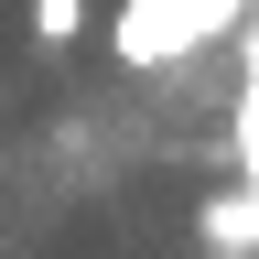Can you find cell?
Wrapping results in <instances>:
<instances>
[{"instance_id":"cell-1","label":"cell","mask_w":259,"mask_h":259,"mask_svg":"<svg viewBox=\"0 0 259 259\" xmlns=\"http://www.w3.org/2000/svg\"><path fill=\"white\" fill-rule=\"evenodd\" d=\"M216 32H248V11H227V0H141V11H119V54L130 65H162V54H194L216 44Z\"/></svg>"},{"instance_id":"cell-2","label":"cell","mask_w":259,"mask_h":259,"mask_svg":"<svg viewBox=\"0 0 259 259\" xmlns=\"http://www.w3.org/2000/svg\"><path fill=\"white\" fill-rule=\"evenodd\" d=\"M205 238L238 259V248H259V194H227V205H205Z\"/></svg>"},{"instance_id":"cell-3","label":"cell","mask_w":259,"mask_h":259,"mask_svg":"<svg viewBox=\"0 0 259 259\" xmlns=\"http://www.w3.org/2000/svg\"><path fill=\"white\" fill-rule=\"evenodd\" d=\"M238 151H248V194H259V87L238 97Z\"/></svg>"},{"instance_id":"cell-4","label":"cell","mask_w":259,"mask_h":259,"mask_svg":"<svg viewBox=\"0 0 259 259\" xmlns=\"http://www.w3.org/2000/svg\"><path fill=\"white\" fill-rule=\"evenodd\" d=\"M248 87H259V11H248Z\"/></svg>"}]
</instances>
